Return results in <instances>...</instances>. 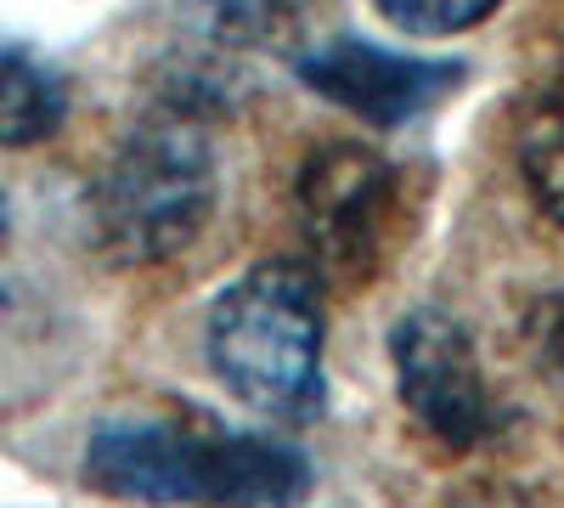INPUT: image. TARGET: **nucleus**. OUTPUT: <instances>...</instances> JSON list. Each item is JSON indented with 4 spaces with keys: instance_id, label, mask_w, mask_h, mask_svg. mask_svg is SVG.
Returning a JSON list of instances; mask_svg holds the SVG:
<instances>
[{
    "instance_id": "6e6552de",
    "label": "nucleus",
    "mask_w": 564,
    "mask_h": 508,
    "mask_svg": "<svg viewBox=\"0 0 564 508\" xmlns=\"http://www.w3.org/2000/svg\"><path fill=\"white\" fill-rule=\"evenodd\" d=\"M520 175L542 215L564 226V79L547 85L520 119Z\"/></svg>"
},
{
    "instance_id": "f03ea898",
    "label": "nucleus",
    "mask_w": 564,
    "mask_h": 508,
    "mask_svg": "<svg viewBox=\"0 0 564 508\" xmlns=\"http://www.w3.org/2000/svg\"><path fill=\"white\" fill-rule=\"evenodd\" d=\"M209 361L220 385L265 419L322 407V283L300 260H265L209 311Z\"/></svg>"
},
{
    "instance_id": "423d86ee",
    "label": "nucleus",
    "mask_w": 564,
    "mask_h": 508,
    "mask_svg": "<svg viewBox=\"0 0 564 508\" xmlns=\"http://www.w3.org/2000/svg\"><path fill=\"white\" fill-rule=\"evenodd\" d=\"M300 79L316 97L361 114L367 125H406L463 85V63L401 57L367 40H334V45H316L300 63Z\"/></svg>"
},
{
    "instance_id": "9b49d317",
    "label": "nucleus",
    "mask_w": 564,
    "mask_h": 508,
    "mask_svg": "<svg viewBox=\"0 0 564 508\" xmlns=\"http://www.w3.org/2000/svg\"><path fill=\"white\" fill-rule=\"evenodd\" d=\"M0 233H7V204H0Z\"/></svg>"
},
{
    "instance_id": "7ed1b4c3",
    "label": "nucleus",
    "mask_w": 564,
    "mask_h": 508,
    "mask_svg": "<svg viewBox=\"0 0 564 508\" xmlns=\"http://www.w3.org/2000/svg\"><path fill=\"white\" fill-rule=\"evenodd\" d=\"M215 209V159L193 114H159L113 153L90 193V220L113 260L153 266L198 238Z\"/></svg>"
},
{
    "instance_id": "0eeeda50",
    "label": "nucleus",
    "mask_w": 564,
    "mask_h": 508,
    "mask_svg": "<svg viewBox=\"0 0 564 508\" xmlns=\"http://www.w3.org/2000/svg\"><path fill=\"white\" fill-rule=\"evenodd\" d=\"M68 114V85L52 63H40L23 45L0 52V148H34L57 136Z\"/></svg>"
},
{
    "instance_id": "20e7f679",
    "label": "nucleus",
    "mask_w": 564,
    "mask_h": 508,
    "mask_svg": "<svg viewBox=\"0 0 564 508\" xmlns=\"http://www.w3.org/2000/svg\"><path fill=\"white\" fill-rule=\"evenodd\" d=\"M390 356H395V385L401 401L417 412V424L435 441L468 452L502 435V407L486 390V374L475 361V345L441 311H412L395 322L390 334Z\"/></svg>"
},
{
    "instance_id": "f257e3e1",
    "label": "nucleus",
    "mask_w": 564,
    "mask_h": 508,
    "mask_svg": "<svg viewBox=\"0 0 564 508\" xmlns=\"http://www.w3.org/2000/svg\"><path fill=\"white\" fill-rule=\"evenodd\" d=\"M85 480L130 502L294 508L311 491L305 452L271 435H231L175 419L102 424L85 446Z\"/></svg>"
},
{
    "instance_id": "1a4fd4ad",
    "label": "nucleus",
    "mask_w": 564,
    "mask_h": 508,
    "mask_svg": "<svg viewBox=\"0 0 564 508\" xmlns=\"http://www.w3.org/2000/svg\"><path fill=\"white\" fill-rule=\"evenodd\" d=\"M502 0H379V12L406 29V34H423V40H441V34H457V29H475L480 18H491Z\"/></svg>"
},
{
    "instance_id": "39448f33",
    "label": "nucleus",
    "mask_w": 564,
    "mask_h": 508,
    "mask_svg": "<svg viewBox=\"0 0 564 508\" xmlns=\"http://www.w3.org/2000/svg\"><path fill=\"white\" fill-rule=\"evenodd\" d=\"M294 204H300V233L327 271L345 277L372 271L395 215V170L384 153L361 142H327L322 153L305 159Z\"/></svg>"
},
{
    "instance_id": "9d476101",
    "label": "nucleus",
    "mask_w": 564,
    "mask_h": 508,
    "mask_svg": "<svg viewBox=\"0 0 564 508\" xmlns=\"http://www.w3.org/2000/svg\"><path fill=\"white\" fill-rule=\"evenodd\" d=\"M531 334H536L542 356L553 361V374L564 379V289H558V294H547V300L531 311Z\"/></svg>"
}]
</instances>
